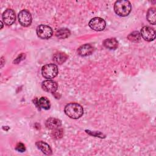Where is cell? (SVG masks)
<instances>
[{"label": "cell", "instance_id": "4fadbf2b", "mask_svg": "<svg viewBox=\"0 0 156 156\" xmlns=\"http://www.w3.org/2000/svg\"><path fill=\"white\" fill-rule=\"evenodd\" d=\"M104 46L110 49H115L118 46V42L115 38L105 39L103 42Z\"/></svg>", "mask_w": 156, "mask_h": 156}, {"label": "cell", "instance_id": "7c38bea8", "mask_svg": "<svg viewBox=\"0 0 156 156\" xmlns=\"http://www.w3.org/2000/svg\"><path fill=\"white\" fill-rule=\"evenodd\" d=\"M36 146L44 154L46 155H51L52 149L49 144L43 141H39L36 143Z\"/></svg>", "mask_w": 156, "mask_h": 156}, {"label": "cell", "instance_id": "d6986e66", "mask_svg": "<svg viewBox=\"0 0 156 156\" xmlns=\"http://www.w3.org/2000/svg\"><path fill=\"white\" fill-rule=\"evenodd\" d=\"M16 150L18 152H23L25 151L26 150V147H25V146L24 144L21 143H19L16 144V147H15Z\"/></svg>", "mask_w": 156, "mask_h": 156}, {"label": "cell", "instance_id": "277c9868", "mask_svg": "<svg viewBox=\"0 0 156 156\" xmlns=\"http://www.w3.org/2000/svg\"><path fill=\"white\" fill-rule=\"evenodd\" d=\"M37 34L41 39H49L52 36L53 31L51 27L44 24H40L37 27Z\"/></svg>", "mask_w": 156, "mask_h": 156}, {"label": "cell", "instance_id": "8992f818", "mask_svg": "<svg viewBox=\"0 0 156 156\" xmlns=\"http://www.w3.org/2000/svg\"><path fill=\"white\" fill-rule=\"evenodd\" d=\"M88 25L93 30L96 31H101L105 29L106 23L104 20L102 18L99 17H95L90 21Z\"/></svg>", "mask_w": 156, "mask_h": 156}, {"label": "cell", "instance_id": "52a82bcc", "mask_svg": "<svg viewBox=\"0 0 156 156\" xmlns=\"http://www.w3.org/2000/svg\"><path fill=\"white\" fill-rule=\"evenodd\" d=\"M140 35L144 40L151 41L155 38V32L152 28L149 26H144L141 29Z\"/></svg>", "mask_w": 156, "mask_h": 156}, {"label": "cell", "instance_id": "8fae6325", "mask_svg": "<svg viewBox=\"0 0 156 156\" xmlns=\"http://www.w3.org/2000/svg\"><path fill=\"white\" fill-rule=\"evenodd\" d=\"M45 125L49 129L54 130L57 129L62 125V122L60 119L55 118H50L46 121Z\"/></svg>", "mask_w": 156, "mask_h": 156}, {"label": "cell", "instance_id": "e0dca14e", "mask_svg": "<svg viewBox=\"0 0 156 156\" xmlns=\"http://www.w3.org/2000/svg\"><path fill=\"white\" fill-rule=\"evenodd\" d=\"M38 104L39 107L44 109V110H49L51 107L50 102L49 99L46 97H41L38 100Z\"/></svg>", "mask_w": 156, "mask_h": 156}, {"label": "cell", "instance_id": "5b68a950", "mask_svg": "<svg viewBox=\"0 0 156 156\" xmlns=\"http://www.w3.org/2000/svg\"><path fill=\"white\" fill-rule=\"evenodd\" d=\"M18 19L20 24L24 27H27L31 24L32 16L27 10L24 9L20 11L18 15Z\"/></svg>", "mask_w": 156, "mask_h": 156}, {"label": "cell", "instance_id": "ac0fdd59", "mask_svg": "<svg viewBox=\"0 0 156 156\" xmlns=\"http://www.w3.org/2000/svg\"><path fill=\"white\" fill-rule=\"evenodd\" d=\"M140 34L139 33V32L138 31H134L132 33H130L127 38L128 39L131 41H133V42H138L140 40V38H141V37H140Z\"/></svg>", "mask_w": 156, "mask_h": 156}, {"label": "cell", "instance_id": "7a4b0ae2", "mask_svg": "<svg viewBox=\"0 0 156 156\" xmlns=\"http://www.w3.org/2000/svg\"><path fill=\"white\" fill-rule=\"evenodd\" d=\"M132 5L130 2L127 0H119L115 2L114 11L120 16H126L131 12Z\"/></svg>", "mask_w": 156, "mask_h": 156}, {"label": "cell", "instance_id": "9c48e42d", "mask_svg": "<svg viewBox=\"0 0 156 156\" xmlns=\"http://www.w3.org/2000/svg\"><path fill=\"white\" fill-rule=\"evenodd\" d=\"M42 89L48 93H54L57 91L58 85L57 83L52 80H46L41 83Z\"/></svg>", "mask_w": 156, "mask_h": 156}, {"label": "cell", "instance_id": "ba28073f", "mask_svg": "<svg viewBox=\"0 0 156 156\" xmlns=\"http://www.w3.org/2000/svg\"><path fill=\"white\" fill-rule=\"evenodd\" d=\"M2 18L5 24L7 26H10L15 21V19H16L15 13L13 11V10L11 9H8L3 12L2 15Z\"/></svg>", "mask_w": 156, "mask_h": 156}, {"label": "cell", "instance_id": "9a60e30c", "mask_svg": "<svg viewBox=\"0 0 156 156\" xmlns=\"http://www.w3.org/2000/svg\"><path fill=\"white\" fill-rule=\"evenodd\" d=\"M146 18L149 23L151 24L155 25L156 23V13L154 8H150L146 14Z\"/></svg>", "mask_w": 156, "mask_h": 156}, {"label": "cell", "instance_id": "6da1fadb", "mask_svg": "<svg viewBox=\"0 0 156 156\" xmlns=\"http://www.w3.org/2000/svg\"><path fill=\"white\" fill-rule=\"evenodd\" d=\"M65 114L72 119H78L83 113V107L77 103L71 102L68 104L64 109Z\"/></svg>", "mask_w": 156, "mask_h": 156}, {"label": "cell", "instance_id": "2e32d148", "mask_svg": "<svg viewBox=\"0 0 156 156\" xmlns=\"http://www.w3.org/2000/svg\"><path fill=\"white\" fill-rule=\"evenodd\" d=\"M71 34V32L69 29L66 28H61L57 30L55 35L57 38L60 39H65L68 38Z\"/></svg>", "mask_w": 156, "mask_h": 156}, {"label": "cell", "instance_id": "ffe728a7", "mask_svg": "<svg viewBox=\"0 0 156 156\" xmlns=\"http://www.w3.org/2000/svg\"><path fill=\"white\" fill-rule=\"evenodd\" d=\"M1 29H2V26H3V24H2V21H1Z\"/></svg>", "mask_w": 156, "mask_h": 156}, {"label": "cell", "instance_id": "5bb4252c", "mask_svg": "<svg viewBox=\"0 0 156 156\" xmlns=\"http://www.w3.org/2000/svg\"><path fill=\"white\" fill-rule=\"evenodd\" d=\"M68 58V55L63 52H57L53 56V60L55 63L57 64L63 63Z\"/></svg>", "mask_w": 156, "mask_h": 156}, {"label": "cell", "instance_id": "30bf717a", "mask_svg": "<svg viewBox=\"0 0 156 156\" xmlns=\"http://www.w3.org/2000/svg\"><path fill=\"white\" fill-rule=\"evenodd\" d=\"M94 48L90 44H85L82 46H80L78 49H77V52L79 55L85 57L89 55L92 54L93 52Z\"/></svg>", "mask_w": 156, "mask_h": 156}, {"label": "cell", "instance_id": "3957f363", "mask_svg": "<svg viewBox=\"0 0 156 156\" xmlns=\"http://www.w3.org/2000/svg\"><path fill=\"white\" fill-rule=\"evenodd\" d=\"M58 67L54 63L45 65L41 69L42 76L48 79H51L56 77L58 74Z\"/></svg>", "mask_w": 156, "mask_h": 156}]
</instances>
